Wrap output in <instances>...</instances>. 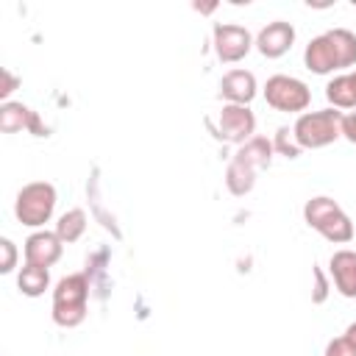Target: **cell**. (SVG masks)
Masks as SVG:
<instances>
[{"mask_svg": "<svg viewBox=\"0 0 356 356\" xmlns=\"http://www.w3.org/2000/svg\"><path fill=\"white\" fill-rule=\"evenodd\" d=\"M259 92L256 75L250 70H228L220 81V97L234 106H248Z\"/></svg>", "mask_w": 356, "mask_h": 356, "instance_id": "cell-11", "label": "cell"}, {"mask_svg": "<svg viewBox=\"0 0 356 356\" xmlns=\"http://www.w3.org/2000/svg\"><path fill=\"white\" fill-rule=\"evenodd\" d=\"M295 142L300 150H317L342 136V111L339 108H320V111H303L292 125Z\"/></svg>", "mask_w": 356, "mask_h": 356, "instance_id": "cell-4", "label": "cell"}, {"mask_svg": "<svg viewBox=\"0 0 356 356\" xmlns=\"http://www.w3.org/2000/svg\"><path fill=\"white\" fill-rule=\"evenodd\" d=\"M273 150H278V153H281V156H286V159H298V156H300V145L295 142V134H292V128L281 125V128L275 131V139H273Z\"/></svg>", "mask_w": 356, "mask_h": 356, "instance_id": "cell-19", "label": "cell"}, {"mask_svg": "<svg viewBox=\"0 0 356 356\" xmlns=\"http://www.w3.org/2000/svg\"><path fill=\"white\" fill-rule=\"evenodd\" d=\"M303 64H306V70H312L314 75H328V72L339 70V58H337V53H334V44H331L328 33H320V36H314V39L306 44V50H303Z\"/></svg>", "mask_w": 356, "mask_h": 356, "instance_id": "cell-12", "label": "cell"}, {"mask_svg": "<svg viewBox=\"0 0 356 356\" xmlns=\"http://www.w3.org/2000/svg\"><path fill=\"white\" fill-rule=\"evenodd\" d=\"M303 220L309 228H314L320 236H325L334 245H345L353 239V222L350 217L342 211V206L325 195H317L312 200H306L303 206Z\"/></svg>", "mask_w": 356, "mask_h": 356, "instance_id": "cell-2", "label": "cell"}, {"mask_svg": "<svg viewBox=\"0 0 356 356\" xmlns=\"http://www.w3.org/2000/svg\"><path fill=\"white\" fill-rule=\"evenodd\" d=\"M64 253V242L58 239L56 231H33L25 239V264H39V267H53Z\"/></svg>", "mask_w": 356, "mask_h": 356, "instance_id": "cell-9", "label": "cell"}, {"mask_svg": "<svg viewBox=\"0 0 356 356\" xmlns=\"http://www.w3.org/2000/svg\"><path fill=\"white\" fill-rule=\"evenodd\" d=\"M314 278H317V286H314V295H312V300L314 303H323L325 300V295H328V284H325V278H323V273L314 267Z\"/></svg>", "mask_w": 356, "mask_h": 356, "instance_id": "cell-24", "label": "cell"}, {"mask_svg": "<svg viewBox=\"0 0 356 356\" xmlns=\"http://www.w3.org/2000/svg\"><path fill=\"white\" fill-rule=\"evenodd\" d=\"M0 250H3L0 273H11V270L17 267V245H14L8 236H3V239H0Z\"/></svg>", "mask_w": 356, "mask_h": 356, "instance_id": "cell-21", "label": "cell"}, {"mask_svg": "<svg viewBox=\"0 0 356 356\" xmlns=\"http://www.w3.org/2000/svg\"><path fill=\"white\" fill-rule=\"evenodd\" d=\"M292 44H295V28L292 22H284V19L267 22L256 36V50L264 58H281Z\"/></svg>", "mask_w": 356, "mask_h": 356, "instance_id": "cell-10", "label": "cell"}, {"mask_svg": "<svg viewBox=\"0 0 356 356\" xmlns=\"http://www.w3.org/2000/svg\"><path fill=\"white\" fill-rule=\"evenodd\" d=\"M331 44H334V53L339 58V70L345 67H353L356 64V33L348 31V28H334V31H325Z\"/></svg>", "mask_w": 356, "mask_h": 356, "instance_id": "cell-18", "label": "cell"}, {"mask_svg": "<svg viewBox=\"0 0 356 356\" xmlns=\"http://www.w3.org/2000/svg\"><path fill=\"white\" fill-rule=\"evenodd\" d=\"M273 153L275 150H273V142L267 136H253L250 142L239 145L236 153L228 161V170H225L228 192L236 195V197H245L256 186V175L270 167Z\"/></svg>", "mask_w": 356, "mask_h": 356, "instance_id": "cell-1", "label": "cell"}, {"mask_svg": "<svg viewBox=\"0 0 356 356\" xmlns=\"http://www.w3.org/2000/svg\"><path fill=\"white\" fill-rule=\"evenodd\" d=\"M22 128L33 131V136H44V128H42L36 111H31L28 106L14 103V100L3 103V106H0V131H3V134H17V131H22Z\"/></svg>", "mask_w": 356, "mask_h": 356, "instance_id": "cell-13", "label": "cell"}, {"mask_svg": "<svg viewBox=\"0 0 356 356\" xmlns=\"http://www.w3.org/2000/svg\"><path fill=\"white\" fill-rule=\"evenodd\" d=\"M83 231H86V211H83V209H70V211H64V214L58 217V222H56V234H58V239H61L64 245L78 242V239L83 236Z\"/></svg>", "mask_w": 356, "mask_h": 356, "instance_id": "cell-17", "label": "cell"}, {"mask_svg": "<svg viewBox=\"0 0 356 356\" xmlns=\"http://www.w3.org/2000/svg\"><path fill=\"white\" fill-rule=\"evenodd\" d=\"M17 286H19V292L28 295V298L44 295V289L50 286V273H47V267L25 264V267L19 270V275H17Z\"/></svg>", "mask_w": 356, "mask_h": 356, "instance_id": "cell-16", "label": "cell"}, {"mask_svg": "<svg viewBox=\"0 0 356 356\" xmlns=\"http://www.w3.org/2000/svg\"><path fill=\"white\" fill-rule=\"evenodd\" d=\"M89 281L83 273L64 275L53 289V323L61 328H75L86 317Z\"/></svg>", "mask_w": 356, "mask_h": 356, "instance_id": "cell-3", "label": "cell"}, {"mask_svg": "<svg viewBox=\"0 0 356 356\" xmlns=\"http://www.w3.org/2000/svg\"><path fill=\"white\" fill-rule=\"evenodd\" d=\"M325 356H356V345L342 334L325 345Z\"/></svg>", "mask_w": 356, "mask_h": 356, "instance_id": "cell-20", "label": "cell"}, {"mask_svg": "<svg viewBox=\"0 0 356 356\" xmlns=\"http://www.w3.org/2000/svg\"><path fill=\"white\" fill-rule=\"evenodd\" d=\"M342 136H345L350 145H356V111L342 114Z\"/></svg>", "mask_w": 356, "mask_h": 356, "instance_id": "cell-22", "label": "cell"}, {"mask_svg": "<svg viewBox=\"0 0 356 356\" xmlns=\"http://www.w3.org/2000/svg\"><path fill=\"white\" fill-rule=\"evenodd\" d=\"M345 337H348V339H350V342L356 345V323H350V325L345 328Z\"/></svg>", "mask_w": 356, "mask_h": 356, "instance_id": "cell-25", "label": "cell"}, {"mask_svg": "<svg viewBox=\"0 0 356 356\" xmlns=\"http://www.w3.org/2000/svg\"><path fill=\"white\" fill-rule=\"evenodd\" d=\"M56 186L47 181H31L17 192L14 214L28 228H42L56 211Z\"/></svg>", "mask_w": 356, "mask_h": 356, "instance_id": "cell-5", "label": "cell"}, {"mask_svg": "<svg viewBox=\"0 0 356 356\" xmlns=\"http://www.w3.org/2000/svg\"><path fill=\"white\" fill-rule=\"evenodd\" d=\"M220 136L234 145H245L256 136V114L248 106L225 103L220 111Z\"/></svg>", "mask_w": 356, "mask_h": 356, "instance_id": "cell-8", "label": "cell"}, {"mask_svg": "<svg viewBox=\"0 0 356 356\" xmlns=\"http://www.w3.org/2000/svg\"><path fill=\"white\" fill-rule=\"evenodd\" d=\"M211 39H214V53H217V58L222 64L242 61L250 53V47L256 44L250 31L242 28V25H234V22H214Z\"/></svg>", "mask_w": 356, "mask_h": 356, "instance_id": "cell-7", "label": "cell"}, {"mask_svg": "<svg viewBox=\"0 0 356 356\" xmlns=\"http://www.w3.org/2000/svg\"><path fill=\"white\" fill-rule=\"evenodd\" d=\"M17 83H19V81H17L8 70H3V86H0V97H3V103H8V95L17 89Z\"/></svg>", "mask_w": 356, "mask_h": 356, "instance_id": "cell-23", "label": "cell"}, {"mask_svg": "<svg viewBox=\"0 0 356 356\" xmlns=\"http://www.w3.org/2000/svg\"><path fill=\"white\" fill-rule=\"evenodd\" d=\"M328 273L334 278V286L345 298H356V250H337L328 261Z\"/></svg>", "mask_w": 356, "mask_h": 356, "instance_id": "cell-14", "label": "cell"}, {"mask_svg": "<svg viewBox=\"0 0 356 356\" xmlns=\"http://www.w3.org/2000/svg\"><path fill=\"white\" fill-rule=\"evenodd\" d=\"M264 100L275 111H286V114H298L300 117L312 103V92L295 75H273L264 83Z\"/></svg>", "mask_w": 356, "mask_h": 356, "instance_id": "cell-6", "label": "cell"}, {"mask_svg": "<svg viewBox=\"0 0 356 356\" xmlns=\"http://www.w3.org/2000/svg\"><path fill=\"white\" fill-rule=\"evenodd\" d=\"M325 97L331 108H356V72H345L328 81Z\"/></svg>", "mask_w": 356, "mask_h": 356, "instance_id": "cell-15", "label": "cell"}]
</instances>
